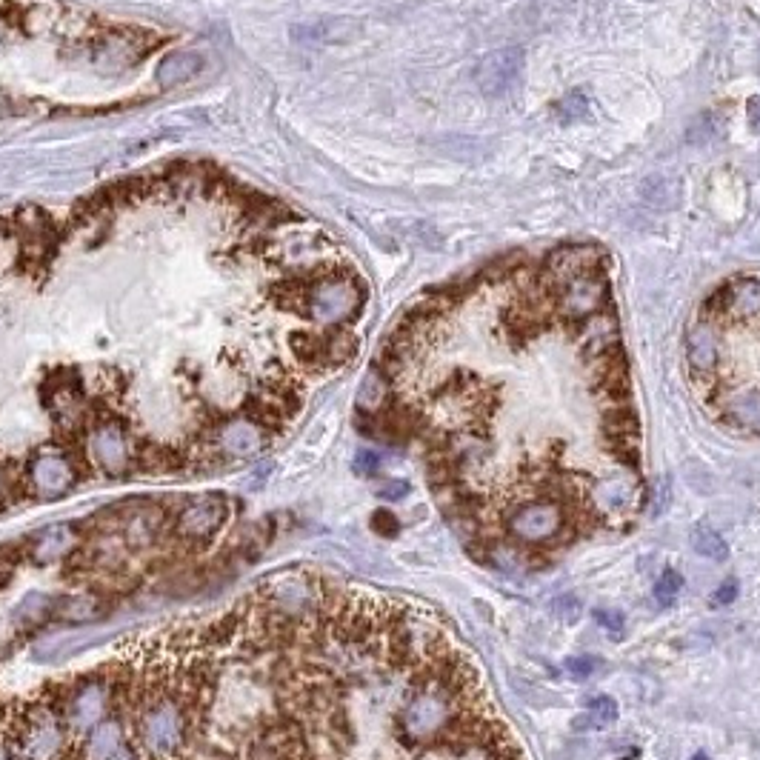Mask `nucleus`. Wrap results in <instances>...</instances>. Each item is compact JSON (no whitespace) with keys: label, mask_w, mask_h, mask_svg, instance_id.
Wrapping results in <instances>:
<instances>
[{"label":"nucleus","mask_w":760,"mask_h":760,"mask_svg":"<svg viewBox=\"0 0 760 760\" xmlns=\"http://www.w3.org/2000/svg\"><path fill=\"white\" fill-rule=\"evenodd\" d=\"M475 358L380 366L389 398L366 415L418 443L440 509L483 563L540 569L578 543L626 535L646 506L629 369L555 392L529 355L555 315L538 269L512 266Z\"/></svg>","instance_id":"f257e3e1"},{"label":"nucleus","mask_w":760,"mask_h":760,"mask_svg":"<svg viewBox=\"0 0 760 760\" xmlns=\"http://www.w3.org/2000/svg\"><path fill=\"white\" fill-rule=\"evenodd\" d=\"M686 366L715 420L760 438V315L738 320L703 309L686 332Z\"/></svg>","instance_id":"f03ea898"},{"label":"nucleus","mask_w":760,"mask_h":760,"mask_svg":"<svg viewBox=\"0 0 760 760\" xmlns=\"http://www.w3.org/2000/svg\"><path fill=\"white\" fill-rule=\"evenodd\" d=\"M363 289L349 275H323L306 295L309 315L323 326H340L363 309Z\"/></svg>","instance_id":"7ed1b4c3"},{"label":"nucleus","mask_w":760,"mask_h":760,"mask_svg":"<svg viewBox=\"0 0 760 760\" xmlns=\"http://www.w3.org/2000/svg\"><path fill=\"white\" fill-rule=\"evenodd\" d=\"M229 509L226 500L218 495H200V498H186L172 518V529L186 546H203L218 535L226 526Z\"/></svg>","instance_id":"20e7f679"},{"label":"nucleus","mask_w":760,"mask_h":760,"mask_svg":"<svg viewBox=\"0 0 760 760\" xmlns=\"http://www.w3.org/2000/svg\"><path fill=\"white\" fill-rule=\"evenodd\" d=\"M89 455L106 475H123L135 463V446L118 420H103L89 435Z\"/></svg>","instance_id":"39448f33"},{"label":"nucleus","mask_w":760,"mask_h":760,"mask_svg":"<svg viewBox=\"0 0 760 760\" xmlns=\"http://www.w3.org/2000/svg\"><path fill=\"white\" fill-rule=\"evenodd\" d=\"M540 278L549 283H566V280L598 275L603 272V252L598 246H560L538 269Z\"/></svg>","instance_id":"423d86ee"},{"label":"nucleus","mask_w":760,"mask_h":760,"mask_svg":"<svg viewBox=\"0 0 760 760\" xmlns=\"http://www.w3.org/2000/svg\"><path fill=\"white\" fill-rule=\"evenodd\" d=\"M520 69H523V49L512 46V49H498L492 55L480 60L478 66V89L489 98H500L515 80H518Z\"/></svg>","instance_id":"0eeeda50"},{"label":"nucleus","mask_w":760,"mask_h":760,"mask_svg":"<svg viewBox=\"0 0 760 760\" xmlns=\"http://www.w3.org/2000/svg\"><path fill=\"white\" fill-rule=\"evenodd\" d=\"M218 449L232 460H246L252 455H258L266 443V426L252 418H232L226 420L218 429Z\"/></svg>","instance_id":"6e6552de"},{"label":"nucleus","mask_w":760,"mask_h":760,"mask_svg":"<svg viewBox=\"0 0 760 760\" xmlns=\"http://www.w3.org/2000/svg\"><path fill=\"white\" fill-rule=\"evenodd\" d=\"M75 478H78L75 463L66 455H60V452H46V455L32 460V466H29V480L43 498L66 495Z\"/></svg>","instance_id":"1a4fd4ad"},{"label":"nucleus","mask_w":760,"mask_h":760,"mask_svg":"<svg viewBox=\"0 0 760 760\" xmlns=\"http://www.w3.org/2000/svg\"><path fill=\"white\" fill-rule=\"evenodd\" d=\"M203 69H206V58L200 52L180 49V52H172L160 60L155 80H158L160 89H175V86H183L192 78H198Z\"/></svg>","instance_id":"9d476101"},{"label":"nucleus","mask_w":760,"mask_h":760,"mask_svg":"<svg viewBox=\"0 0 760 760\" xmlns=\"http://www.w3.org/2000/svg\"><path fill=\"white\" fill-rule=\"evenodd\" d=\"M69 540H72V529L69 526H52L43 535L26 540V543H29V555L32 558L38 560V563H49V560H58L69 552Z\"/></svg>","instance_id":"9b49d317"},{"label":"nucleus","mask_w":760,"mask_h":760,"mask_svg":"<svg viewBox=\"0 0 760 760\" xmlns=\"http://www.w3.org/2000/svg\"><path fill=\"white\" fill-rule=\"evenodd\" d=\"M106 612H109L106 598H69L60 600L52 618L63 620V623H89V620L103 618Z\"/></svg>","instance_id":"f8f14e48"},{"label":"nucleus","mask_w":760,"mask_h":760,"mask_svg":"<svg viewBox=\"0 0 760 760\" xmlns=\"http://www.w3.org/2000/svg\"><path fill=\"white\" fill-rule=\"evenodd\" d=\"M349 35H352V26L343 20H318V23H303L292 29V38H298L300 43H338Z\"/></svg>","instance_id":"ddd939ff"},{"label":"nucleus","mask_w":760,"mask_h":760,"mask_svg":"<svg viewBox=\"0 0 760 760\" xmlns=\"http://www.w3.org/2000/svg\"><path fill=\"white\" fill-rule=\"evenodd\" d=\"M692 543H695L698 555H703V558H718V560H723V558H726V555H729V546H726V540L720 538L715 529L703 526V523H700L698 529L692 532Z\"/></svg>","instance_id":"4468645a"},{"label":"nucleus","mask_w":760,"mask_h":760,"mask_svg":"<svg viewBox=\"0 0 760 760\" xmlns=\"http://www.w3.org/2000/svg\"><path fill=\"white\" fill-rule=\"evenodd\" d=\"M558 118L563 123H572V120L589 118V100H586V92H572L558 103Z\"/></svg>","instance_id":"2eb2a0df"},{"label":"nucleus","mask_w":760,"mask_h":760,"mask_svg":"<svg viewBox=\"0 0 760 760\" xmlns=\"http://www.w3.org/2000/svg\"><path fill=\"white\" fill-rule=\"evenodd\" d=\"M18 486H23L15 475H12V469L6 466V463H0V509L3 506H9L15 495H18Z\"/></svg>","instance_id":"dca6fc26"},{"label":"nucleus","mask_w":760,"mask_h":760,"mask_svg":"<svg viewBox=\"0 0 760 760\" xmlns=\"http://www.w3.org/2000/svg\"><path fill=\"white\" fill-rule=\"evenodd\" d=\"M680 586H683V578H680L678 572H666L660 583L655 586V595H658L660 603H672V600L678 598Z\"/></svg>","instance_id":"f3484780"},{"label":"nucleus","mask_w":760,"mask_h":760,"mask_svg":"<svg viewBox=\"0 0 760 760\" xmlns=\"http://www.w3.org/2000/svg\"><path fill=\"white\" fill-rule=\"evenodd\" d=\"M749 129L760 132V95L749 100Z\"/></svg>","instance_id":"a211bd4d"},{"label":"nucleus","mask_w":760,"mask_h":760,"mask_svg":"<svg viewBox=\"0 0 760 760\" xmlns=\"http://www.w3.org/2000/svg\"><path fill=\"white\" fill-rule=\"evenodd\" d=\"M112 760H146V758L140 755V746H135V743H126V746H123Z\"/></svg>","instance_id":"6ab92c4d"},{"label":"nucleus","mask_w":760,"mask_h":760,"mask_svg":"<svg viewBox=\"0 0 760 760\" xmlns=\"http://www.w3.org/2000/svg\"><path fill=\"white\" fill-rule=\"evenodd\" d=\"M735 595H738V586H735V583L729 580V583H726V586H723L720 592H715V598H712V600H718V603H729V600L735 598Z\"/></svg>","instance_id":"aec40b11"},{"label":"nucleus","mask_w":760,"mask_h":760,"mask_svg":"<svg viewBox=\"0 0 760 760\" xmlns=\"http://www.w3.org/2000/svg\"><path fill=\"white\" fill-rule=\"evenodd\" d=\"M0 106H3V100H0Z\"/></svg>","instance_id":"412c9836"}]
</instances>
